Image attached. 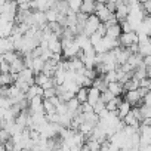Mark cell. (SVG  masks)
<instances>
[{
    "mask_svg": "<svg viewBox=\"0 0 151 151\" xmlns=\"http://www.w3.org/2000/svg\"><path fill=\"white\" fill-rule=\"evenodd\" d=\"M99 24H101V22H99V19L96 18L95 14H93V15H89L88 19H86V22H85V25H83L82 34H85L86 37H91V36L96 31V28H98Z\"/></svg>",
    "mask_w": 151,
    "mask_h": 151,
    "instance_id": "1",
    "label": "cell"
},
{
    "mask_svg": "<svg viewBox=\"0 0 151 151\" xmlns=\"http://www.w3.org/2000/svg\"><path fill=\"white\" fill-rule=\"evenodd\" d=\"M95 15H96V18L99 19V22H105V21L110 19L114 14H111V12L105 8V3H104V2H98V3H95Z\"/></svg>",
    "mask_w": 151,
    "mask_h": 151,
    "instance_id": "2",
    "label": "cell"
},
{
    "mask_svg": "<svg viewBox=\"0 0 151 151\" xmlns=\"http://www.w3.org/2000/svg\"><path fill=\"white\" fill-rule=\"evenodd\" d=\"M117 40L122 47H129L130 45H138V37H136V33H133V31L127 33V34H120V37Z\"/></svg>",
    "mask_w": 151,
    "mask_h": 151,
    "instance_id": "3",
    "label": "cell"
},
{
    "mask_svg": "<svg viewBox=\"0 0 151 151\" xmlns=\"http://www.w3.org/2000/svg\"><path fill=\"white\" fill-rule=\"evenodd\" d=\"M123 101H126L130 107L132 105H141V98L138 96V93H136V91H130V92H124V95H123Z\"/></svg>",
    "mask_w": 151,
    "mask_h": 151,
    "instance_id": "4",
    "label": "cell"
},
{
    "mask_svg": "<svg viewBox=\"0 0 151 151\" xmlns=\"http://www.w3.org/2000/svg\"><path fill=\"white\" fill-rule=\"evenodd\" d=\"M130 108H132V107H130L126 101H122V102L119 104V107H117V111H116V113H117V119H119V120H123V119L129 114Z\"/></svg>",
    "mask_w": 151,
    "mask_h": 151,
    "instance_id": "5",
    "label": "cell"
},
{
    "mask_svg": "<svg viewBox=\"0 0 151 151\" xmlns=\"http://www.w3.org/2000/svg\"><path fill=\"white\" fill-rule=\"evenodd\" d=\"M24 62H22V56H19L18 59H15L11 65H9V73L11 74H19L24 70Z\"/></svg>",
    "mask_w": 151,
    "mask_h": 151,
    "instance_id": "6",
    "label": "cell"
},
{
    "mask_svg": "<svg viewBox=\"0 0 151 151\" xmlns=\"http://www.w3.org/2000/svg\"><path fill=\"white\" fill-rule=\"evenodd\" d=\"M107 91L111 92L114 96H122V95L124 93V91H123V85H120L119 82L108 83V85H107Z\"/></svg>",
    "mask_w": 151,
    "mask_h": 151,
    "instance_id": "7",
    "label": "cell"
},
{
    "mask_svg": "<svg viewBox=\"0 0 151 151\" xmlns=\"http://www.w3.org/2000/svg\"><path fill=\"white\" fill-rule=\"evenodd\" d=\"M95 3H96V2H92V0L82 2L80 12H83V14H86V15H93V14H95Z\"/></svg>",
    "mask_w": 151,
    "mask_h": 151,
    "instance_id": "8",
    "label": "cell"
},
{
    "mask_svg": "<svg viewBox=\"0 0 151 151\" xmlns=\"http://www.w3.org/2000/svg\"><path fill=\"white\" fill-rule=\"evenodd\" d=\"M120 34H122L120 25H119V24H116V25H113V27L107 28L105 37H108V39H111V40H117V39L120 37Z\"/></svg>",
    "mask_w": 151,
    "mask_h": 151,
    "instance_id": "9",
    "label": "cell"
},
{
    "mask_svg": "<svg viewBox=\"0 0 151 151\" xmlns=\"http://www.w3.org/2000/svg\"><path fill=\"white\" fill-rule=\"evenodd\" d=\"M99 95H101V92L98 91V89H95V88H89L88 89V104H91V105H93V104H96L98 101H99Z\"/></svg>",
    "mask_w": 151,
    "mask_h": 151,
    "instance_id": "10",
    "label": "cell"
},
{
    "mask_svg": "<svg viewBox=\"0 0 151 151\" xmlns=\"http://www.w3.org/2000/svg\"><path fill=\"white\" fill-rule=\"evenodd\" d=\"M43 67H45V61H43L42 58H33V64H31V71H33L34 74H39V73H42Z\"/></svg>",
    "mask_w": 151,
    "mask_h": 151,
    "instance_id": "11",
    "label": "cell"
},
{
    "mask_svg": "<svg viewBox=\"0 0 151 151\" xmlns=\"http://www.w3.org/2000/svg\"><path fill=\"white\" fill-rule=\"evenodd\" d=\"M138 55L139 56H151V45L150 42L144 43V45H138Z\"/></svg>",
    "mask_w": 151,
    "mask_h": 151,
    "instance_id": "12",
    "label": "cell"
},
{
    "mask_svg": "<svg viewBox=\"0 0 151 151\" xmlns=\"http://www.w3.org/2000/svg\"><path fill=\"white\" fill-rule=\"evenodd\" d=\"M138 88H139V82H138L136 79H133V77H132V79H129V80H127V82L123 85V91H124V92L136 91Z\"/></svg>",
    "mask_w": 151,
    "mask_h": 151,
    "instance_id": "13",
    "label": "cell"
},
{
    "mask_svg": "<svg viewBox=\"0 0 151 151\" xmlns=\"http://www.w3.org/2000/svg\"><path fill=\"white\" fill-rule=\"evenodd\" d=\"M11 85H14L11 74H9V73H6V74H0V88H9Z\"/></svg>",
    "mask_w": 151,
    "mask_h": 151,
    "instance_id": "14",
    "label": "cell"
},
{
    "mask_svg": "<svg viewBox=\"0 0 151 151\" xmlns=\"http://www.w3.org/2000/svg\"><path fill=\"white\" fill-rule=\"evenodd\" d=\"M74 98L79 101V104H85V102L88 101V89L80 88V89L77 91V93L74 95Z\"/></svg>",
    "mask_w": 151,
    "mask_h": 151,
    "instance_id": "15",
    "label": "cell"
},
{
    "mask_svg": "<svg viewBox=\"0 0 151 151\" xmlns=\"http://www.w3.org/2000/svg\"><path fill=\"white\" fill-rule=\"evenodd\" d=\"M67 5H68V9H70L71 12L77 14V12H80L82 0H68V2H67Z\"/></svg>",
    "mask_w": 151,
    "mask_h": 151,
    "instance_id": "16",
    "label": "cell"
},
{
    "mask_svg": "<svg viewBox=\"0 0 151 151\" xmlns=\"http://www.w3.org/2000/svg\"><path fill=\"white\" fill-rule=\"evenodd\" d=\"M85 145L88 147L89 151H99V150H101V144H99L96 139H92V138H89V139L85 142Z\"/></svg>",
    "mask_w": 151,
    "mask_h": 151,
    "instance_id": "17",
    "label": "cell"
},
{
    "mask_svg": "<svg viewBox=\"0 0 151 151\" xmlns=\"http://www.w3.org/2000/svg\"><path fill=\"white\" fill-rule=\"evenodd\" d=\"M45 18H46V22L49 24V22H56V19H58V12L55 11V9H47L46 12H45Z\"/></svg>",
    "mask_w": 151,
    "mask_h": 151,
    "instance_id": "18",
    "label": "cell"
},
{
    "mask_svg": "<svg viewBox=\"0 0 151 151\" xmlns=\"http://www.w3.org/2000/svg\"><path fill=\"white\" fill-rule=\"evenodd\" d=\"M19 56H21V55H19L18 52H15V50H12V52H6V53L3 55V61L8 62V64L11 65V64H12L15 59H18Z\"/></svg>",
    "mask_w": 151,
    "mask_h": 151,
    "instance_id": "19",
    "label": "cell"
},
{
    "mask_svg": "<svg viewBox=\"0 0 151 151\" xmlns=\"http://www.w3.org/2000/svg\"><path fill=\"white\" fill-rule=\"evenodd\" d=\"M113 98H114V95H113L111 92H108L107 89H105L104 92H101V95H99V101H101V102H104V104L110 102Z\"/></svg>",
    "mask_w": 151,
    "mask_h": 151,
    "instance_id": "20",
    "label": "cell"
},
{
    "mask_svg": "<svg viewBox=\"0 0 151 151\" xmlns=\"http://www.w3.org/2000/svg\"><path fill=\"white\" fill-rule=\"evenodd\" d=\"M53 96H56V89L55 88H49V89H45L43 91V99H50V98H53Z\"/></svg>",
    "mask_w": 151,
    "mask_h": 151,
    "instance_id": "21",
    "label": "cell"
},
{
    "mask_svg": "<svg viewBox=\"0 0 151 151\" xmlns=\"http://www.w3.org/2000/svg\"><path fill=\"white\" fill-rule=\"evenodd\" d=\"M92 110H93V113L98 116L99 113H102V111L105 110V104H104V102H101V101H98L96 104H93V105H92Z\"/></svg>",
    "mask_w": 151,
    "mask_h": 151,
    "instance_id": "22",
    "label": "cell"
},
{
    "mask_svg": "<svg viewBox=\"0 0 151 151\" xmlns=\"http://www.w3.org/2000/svg\"><path fill=\"white\" fill-rule=\"evenodd\" d=\"M6 73H9V64L2 61L0 62V74H6Z\"/></svg>",
    "mask_w": 151,
    "mask_h": 151,
    "instance_id": "23",
    "label": "cell"
},
{
    "mask_svg": "<svg viewBox=\"0 0 151 151\" xmlns=\"http://www.w3.org/2000/svg\"><path fill=\"white\" fill-rule=\"evenodd\" d=\"M139 88H145V89H150V79H142L139 80Z\"/></svg>",
    "mask_w": 151,
    "mask_h": 151,
    "instance_id": "24",
    "label": "cell"
},
{
    "mask_svg": "<svg viewBox=\"0 0 151 151\" xmlns=\"http://www.w3.org/2000/svg\"><path fill=\"white\" fill-rule=\"evenodd\" d=\"M105 8H107L111 14H114V11H116V2H107V3H105Z\"/></svg>",
    "mask_w": 151,
    "mask_h": 151,
    "instance_id": "25",
    "label": "cell"
},
{
    "mask_svg": "<svg viewBox=\"0 0 151 151\" xmlns=\"http://www.w3.org/2000/svg\"><path fill=\"white\" fill-rule=\"evenodd\" d=\"M150 64H151V56H144V58H142V65H144L145 68H148Z\"/></svg>",
    "mask_w": 151,
    "mask_h": 151,
    "instance_id": "26",
    "label": "cell"
}]
</instances>
